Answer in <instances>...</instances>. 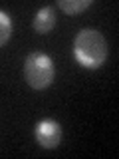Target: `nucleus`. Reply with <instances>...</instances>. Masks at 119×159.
<instances>
[{"label": "nucleus", "mask_w": 119, "mask_h": 159, "mask_svg": "<svg viewBox=\"0 0 119 159\" xmlns=\"http://www.w3.org/2000/svg\"><path fill=\"white\" fill-rule=\"evenodd\" d=\"M73 56L83 68H99L107 58V42L103 34L93 28L82 30L73 40Z\"/></svg>", "instance_id": "obj_1"}, {"label": "nucleus", "mask_w": 119, "mask_h": 159, "mask_svg": "<svg viewBox=\"0 0 119 159\" xmlns=\"http://www.w3.org/2000/svg\"><path fill=\"white\" fill-rule=\"evenodd\" d=\"M24 78L34 89H44L54 82V62L44 52H32L24 62Z\"/></svg>", "instance_id": "obj_2"}, {"label": "nucleus", "mask_w": 119, "mask_h": 159, "mask_svg": "<svg viewBox=\"0 0 119 159\" xmlns=\"http://www.w3.org/2000/svg\"><path fill=\"white\" fill-rule=\"evenodd\" d=\"M62 135H64L62 125H60L58 121H54V119H42V121H38L36 127H34V137H36V141L46 149L58 147L60 141H62Z\"/></svg>", "instance_id": "obj_3"}, {"label": "nucleus", "mask_w": 119, "mask_h": 159, "mask_svg": "<svg viewBox=\"0 0 119 159\" xmlns=\"http://www.w3.org/2000/svg\"><path fill=\"white\" fill-rule=\"evenodd\" d=\"M54 24H56V12H54L52 6H44L38 10V14L34 16V22L32 26L36 30L38 34H48L50 30L54 28Z\"/></svg>", "instance_id": "obj_4"}, {"label": "nucleus", "mask_w": 119, "mask_h": 159, "mask_svg": "<svg viewBox=\"0 0 119 159\" xmlns=\"http://www.w3.org/2000/svg\"><path fill=\"white\" fill-rule=\"evenodd\" d=\"M58 6L64 10L66 14H77L82 10H86L91 6V0H58Z\"/></svg>", "instance_id": "obj_5"}, {"label": "nucleus", "mask_w": 119, "mask_h": 159, "mask_svg": "<svg viewBox=\"0 0 119 159\" xmlns=\"http://www.w3.org/2000/svg\"><path fill=\"white\" fill-rule=\"evenodd\" d=\"M10 34H12V20L4 10H0V46L8 42Z\"/></svg>", "instance_id": "obj_6"}]
</instances>
